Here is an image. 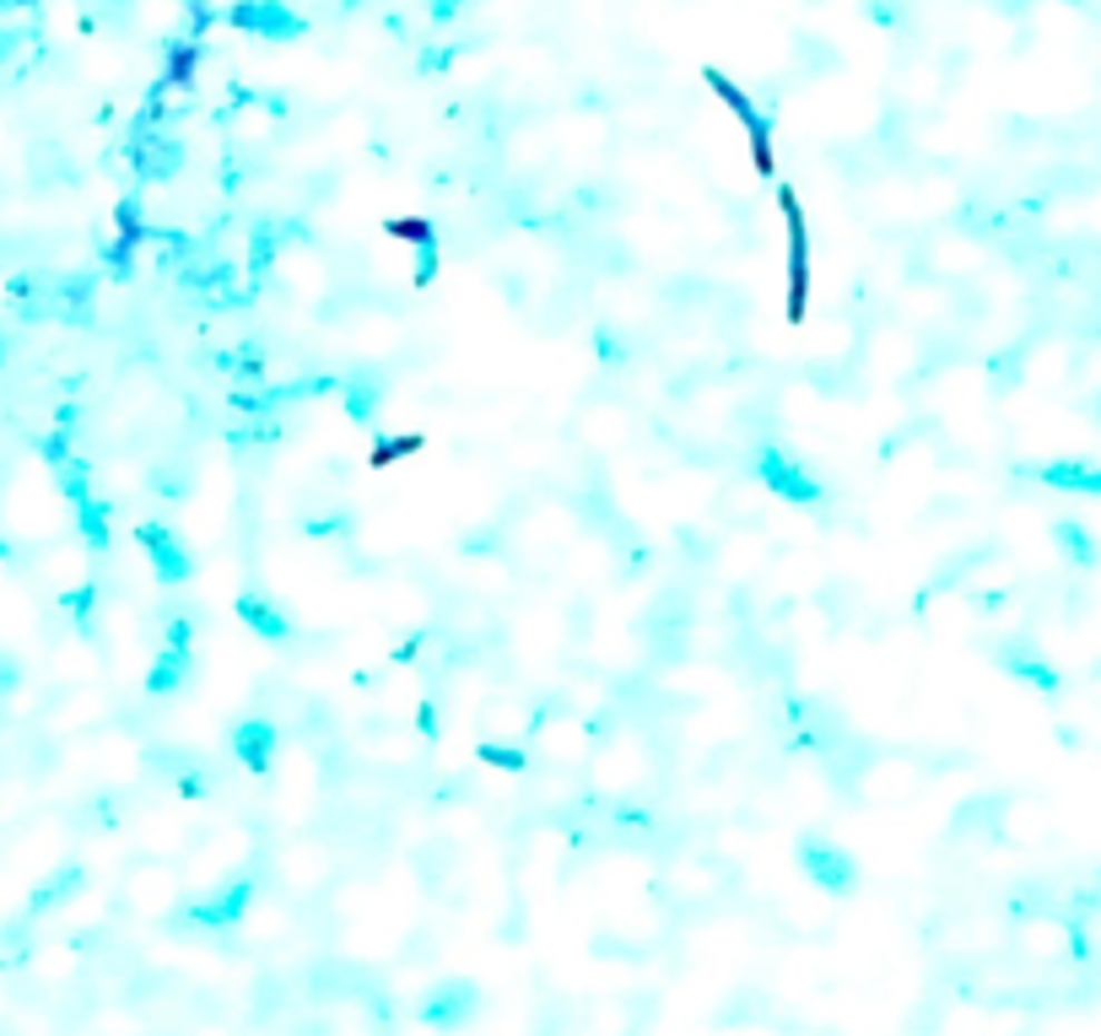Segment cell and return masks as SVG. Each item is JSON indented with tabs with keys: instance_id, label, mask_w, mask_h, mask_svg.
<instances>
[{
	"instance_id": "24",
	"label": "cell",
	"mask_w": 1101,
	"mask_h": 1036,
	"mask_svg": "<svg viewBox=\"0 0 1101 1036\" xmlns=\"http://www.w3.org/2000/svg\"><path fill=\"white\" fill-rule=\"evenodd\" d=\"M184 11H189V33L195 38L212 28V6H206V0H184Z\"/></svg>"
},
{
	"instance_id": "16",
	"label": "cell",
	"mask_w": 1101,
	"mask_h": 1036,
	"mask_svg": "<svg viewBox=\"0 0 1101 1036\" xmlns=\"http://www.w3.org/2000/svg\"><path fill=\"white\" fill-rule=\"evenodd\" d=\"M1053 535H1059V545L1069 551V562H1074V568H1097L1101 551H1097V535H1091L1085 524H1074V519H1059V530H1053Z\"/></svg>"
},
{
	"instance_id": "11",
	"label": "cell",
	"mask_w": 1101,
	"mask_h": 1036,
	"mask_svg": "<svg viewBox=\"0 0 1101 1036\" xmlns=\"http://www.w3.org/2000/svg\"><path fill=\"white\" fill-rule=\"evenodd\" d=\"M233 751H238V761H244L249 772H271V761H276V729H271L265 718L238 723V729H233Z\"/></svg>"
},
{
	"instance_id": "23",
	"label": "cell",
	"mask_w": 1101,
	"mask_h": 1036,
	"mask_svg": "<svg viewBox=\"0 0 1101 1036\" xmlns=\"http://www.w3.org/2000/svg\"><path fill=\"white\" fill-rule=\"evenodd\" d=\"M411 448H422V437H400V443H384V448H373V465H390V460L411 454Z\"/></svg>"
},
{
	"instance_id": "18",
	"label": "cell",
	"mask_w": 1101,
	"mask_h": 1036,
	"mask_svg": "<svg viewBox=\"0 0 1101 1036\" xmlns=\"http://www.w3.org/2000/svg\"><path fill=\"white\" fill-rule=\"evenodd\" d=\"M114 227H119V238H125V244H141L146 238L141 206H136V200H119V206H114Z\"/></svg>"
},
{
	"instance_id": "2",
	"label": "cell",
	"mask_w": 1101,
	"mask_h": 1036,
	"mask_svg": "<svg viewBox=\"0 0 1101 1036\" xmlns=\"http://www.w3.org/2000/svg\"><path fill=\"white\" fill-rule=\"evenodd\" d=\"M708 87H712V92H718V98H724L729 108H735V119L746 125V136H750V162H756V174H761V179H773V174H778V162H773V130H767V119L756 114V103H750V98L740 92V87H735V81H729V76L712 71V66H708Z\"/></svg>"
},
{
	"instance_id": "22",
	"label": "cell",
	"mask_w": 1101,
	"mask_h": 1036,
	"mask_svg": "<svg viewBox=\"0 0 1101 1036\" xmlns=\"http://www.w3.org/2000/svg\"><path fill=\"white\" fill-rule=\"evenodd\" d=\"M130 265H136V244L119 238V244L108 249V270H114V276H130Z\"/></svg>"
},
{
	"instance_id": "10",
	"label": "cell",
	"mask_w": 1101,
	"mask_h": 1036,
	"mask_svg": "<svg viewBox=\"0 0 1101 1036\" xmlns=\"http://www.w3.org/2000/svg\"><path fill=\"white\" fill-rule=\"evenodd\" d=\"M178 141H163L157 130H136V146H130V162H136V174L141 179H168L178 168Z\"/></svg>"
},
{
	"instance_id": "1",
	"label": "cell",
	"mask_w": 1101,
	"mask_h": 1036,
	"mask_svg": "<svg viewBox=\"0 0 1101 1036\" xmlns=\"http://www.w3.org/2000/svg\"><path fill=\"white\" fill-rule=\"evenodd\" d=\"M778 206L788 216V324H805V303H810V244H805V211L799 195L778 189Z\"/></svg>"
},
{
	"instance_id": "20",
	"label": "cell",
	"mask_w": 1101,
	"mask_h": 1036,
	"mask_svg": "<svg viewBox=\"0 0 1101 1036\" xmlns=\"http://www.w3.org/2000/svg\"><path fill=\"white\" fill-rule=\"evenodd\" d=\"M346 405H352L356 422H367L373 405H379V389H373V384H352V389H346Z\"/></svg>"
},
{
	"instance_id": "5",
	"label": "cell",
	"mask_w": 1101,
	"mask_h": 1036,
	"mask_svg": "<svg viewBox=\"0 0 1101 1036\" xmlns=\"http://www.w3.org/2000/svg\"><path fill=\"white\" fill-rule=\"evenodd\" d=\"M249 901H254V880L238 875V880H227L216 896H200V901L189 907V918H195L200 929H233V924L249 912Z\"/></svg>"
},
{
	"instance_id": "7",
	"label": "cell",
	"mask_w": 1101,
	"mask_h": 1036,
	"mask_svg": "<svg viewBox=\"0 0 1101 1036\" xmlns=\"http://www.w3.org/2000/svg\"><path fill=\"white\" fill-rule=\"evenodd\" d=\"M227 17H233V28L259 33V38H297L303 33V17L286 11V6H276V0H238Z\"/></svg>"
},
{
	"instance_id": "15",
	"label": "cell",
	"mask_w": 1101,
	"mask_h": 1036,
	"mask_svg": "<svg viewBox=\"0 0 1101 1036\" xmlns=\"http://www.w3.org/2000/svg\"><path fill=\"white\" fill-rule=\"evenodd\" d=\"M1004 670H1010V675H1021V680H1031V685H1036V691H1048V697L1059 691V670H1053V664H1042L1036 653L1010 648V653H1004Z\"/></svg>"
},
{
	"instance_id": "25",
	"label": "cell",
	"mask_w": 1101,
	"mask_h": 1036,
	"mask_svg": "<svg viewBox=\"0 0 1101 1036\" xmlns=\"http://www.w3.org/2000/svg\"><path fill=\"white\" fill-rule=\"evenodd\" d=\"M454 11V0H438V17H449Z\"/></svg>"
},
{
	"instance_id": "17",
	"label": "cell",
	"mask_w": 1101,
	"mask_h": 1036,
	"mask_svg": "<svg viewBox=\"0 0 1101 1036\" xmlns=\"http://www.w3.org/2000/svg\"><path fill=\"white\" fill-rule=\"evenodd\" d=\"M384 233H390L394 244H422V249H432V221H416V216H394V221H384Z\"/></svg>"
},
{
	"instance_id": "8",
	"label": "cell",
	"mask_w": 1101,
	"mask_h": 1036,
	"mask_svg": "<svg viewBox=\"0 0 1101 1036\" xmlns=\"http://www.w3.org/2000/svg\"><path fill=\"white\" fill-rule=\"evenodd\" d=\"M189 638H195V621H189V615H178L174 632H168V648H163L157 670H151V680H146L157 697H163V691H178V685L189 680V664H195V659H189Z\"/></svg>"
},
{
	"instance_id": "6",
	"label": "cell",
	"mask_w": 1101,
	"mask_h": 1036,
	"mask_svg": "<svg viewBox=\"0 0 1101 1036\" xmlns=\"http://www.w3.org/2000/svg\"><path fill=\"white\" fill-rule=\"evenodd\" d=\"M416 1015H422V1026H432V1032H454V1026H464L475 1015V983H443V988H432Z\"/></svg>"
},
{
	"instance_id": "9",
	"label": "cell",
	"mask_w": 1101,
	"mask_h": 1036,
	"mask_svg": "<svg viewBox=\"0 0 1101 1036\" xmlns=\"http://www.w3.org/2000/svg\"><path fill=\"white\" fill-rule=\"evenodd\" d=\"M141 545L151 551V562L163 572V583H184L189 578V551L178 545V535L168 524H141Z\"/></svg>"
},
{
	"instance_id": "19",
	"label": "cell",
	"mask_w": 1101,
	"mask_h": 1036,
	"mask_svg": "<svg viewBox=\"0 0 1101 1036\" xmlns=\"http://www.w3.org/2000/svg\"><path fill=\"white\" fill-rule=\"evenodd\" d=\"M76 497H81V492H76ZM81 530H87V540H92V545H104V540H108L104 507H98V502H87V497H81Z\"/></svg>"
},
{
	"instance_id": "13",
	"label": "cell",
	"mask_w": 1101,
	"mask_h": 1036,
	"mask_svg": "<svg viewBox=\"0 0 1101 1036\" xmlns=\"http://www.w3.org/2000/svg\"><path fill=\"white\" fill-rule=\"evenodd\" d=\"M238 615L249 621L265 643H286V638H292V615H282L265 594H244V600H238Z\"/></svg>"
},
{
	"instance_id": "12",
	"label": "cell",
	"mask_w": 1101,
	"mask_h": 1036,
	"mask_svg": "<svg viewBox=\"0 0 1101 1036\" xmlns=\"http://www.w3.org/2000/svg\"><path fill=\"white\" fill-rule=\"evenodd\" d=\"M1036 481H1048L1059 492H1080V497H1101V465H1080V460H1053L1036 470Z\"/></svg>"
},
{
	"instance_id": "21",
	"label": "cell",
	"mask_w": 1101,
	"mask_h": 1036,
	"mask_svg": "<svg viewBox=\"0 0 1101 1036\" xmlns=\"http://www.w3.org/2000/svg\"><path fill=\"white\" fill-rule=\"evenodd\" d=\"M481 761H486V767H508V772H519V767H524V751H513V746H481Z\"/></svg>"
},
{
	"instance_id": "3",
	"label": "cell",
	"mask_w": 1101,
	"mask_h": 1036,
	"mask_svg": "<svg viewBox=\"0 0 1101 1036\" xmlns=\"http://www.w3.org/2000/svg\"><path fill=\"white\" fill-rule=\"evenodd\" d=\"M799 864H805V875L816 880L820 891L832 896H848L858 886V864H853L848 848H837V842H826V837H805L799 842Z\"/></svg>"
},
{
	"instance_id": "14",
	"label": "cell",
	"mask_w": 1101,
	"mask_h": 1036,
	"mask_svg": "<svg viewBox=\"0 0 1101 1036\" xmlns=\"http://www.w3.org/2000/svg\"><path fill=\"white\" fill-rule=\"evenodd\" d=\"M200 71V43L195 38H178L168 43V60H163V81H157V92H168V87H189Z\"/></svg>"
},
{
	"instance_id": "4",
	"label": "cell",
	"mask_w": 1101,
	"mask_h": 1036,
	"mask_svg": "<svg viewBox=\"0 0 1101 1036\" xmlns=\"http://www.w3.org/2000/svg\"><path fill=\"white\" fill-rule=\"evenodd\" d=\"M756 475H761V486H767V492L799 502V507L820 502V481L799 465V460H788L783 448H761V454H756Z\"/></svg>"
}]
</instances>
